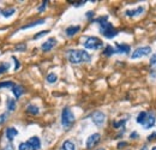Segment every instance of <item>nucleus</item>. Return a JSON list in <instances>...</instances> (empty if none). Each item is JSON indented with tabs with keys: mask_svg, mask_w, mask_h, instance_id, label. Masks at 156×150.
Instances as JSON below:
<instances>
[{
	"mask_svg": "<svg viewBox=\"0 0 156 150\" xmlns=\"http://www.w3.org/2000/svg\"><path fill=\"white\" fill-rule=\"evenodd\" d=\"M67 59L72 64H81V62H89L91 60L90 54L83 49H70L67 52Z\"/></svg>",
	"mask_w": 156,
	"mask_h": 150,
	"instance_id": "nucleus-1",
	"label": "nucleus"
},
{
	"mask_svg": "<svg viewBox=\"0 0 156 150\" xmlns=\"http://www.w3.org/2000/svg\"><path fill=\"white\" fill-rule=\"evenodd\" d=\"M97 23H100V31L103 36H106L107 39H113L114 36L118 35V30L109 23L107 22V17H102L100 19L96 21Z\"/></svg>",
	"mask_w": 156,
	"mask_h": 150,
	"instance_id": "nucleus-2",
	"label": "nucleus"
},
{
	"mask_svg": "<svg viewBox=\"0 0 156 150\" xmlns=\"http://www.w3.org/2000/svg\"><path fill=\"white\" fill-rule=\"evenodd\" d=\"M74 123V115L72 113V111L66 107L62 109L61 112V125L65 127V128H70Z\"/></svg>",
	"mask_w": 156,
	"mask_h": 150,
	"instance_id": "nucleus-3",
	"label": "nucleus"
},
{
	"mask_svg": "<svg viewBox=\"0 0 156 150\" xmlns=\"http://www.w3.org/2000/svg\"><path fill=\"white\" fill-rule=\"evenodd\" d=\"M83 45H84V47H85L87 49H93V50L100 49V48L103 46L102 41H101L99 37H95V36H89V37H87L85 41L83 42Z\"/></svg>",
	"mask_w": 156,
	"mask_h": 150,
	"instance_id": "nucleus-4",
	"label": "nucleus"
},
{
	"mask_svg": "<svg viewBox=\"0 0 156 150\" xmlns=\"http://www.w3.org/2000/svg\"><path fill=\"white\" fill-rule=\"evenodd\" d=\"M151 53V47L149 46H144V47H138L136 48L132 54H131V58L132 59H138V58H143V56H146Z\"/></svg>",
	"mask_w": 156,
	"mask_h": 150,
	"instance_id": "nucleus-5",
	"label": "nucleus"
},
{
	"mask_svg": "<svg viewBox=\"0 0 156 150\" xmlns=\"http://www.w3.org/2000/svg\"><path fill=\"white\" fill-rule=\"evenodd\" d=\"M91 120H93V123H94L97 127H101V126H103V124H105V121H106V115H105L102 112L97 111V112H95V113L91 115Z\"/></svg>",
	"mask_w": 156,
	"mask_h": 150,
	"instance_id": "nucleus-6",
	"label": "nucleus"
},
{
	"mask_svg": "<svg viewBox=\"0 0 156 150\" xmlns=\"http://www.w3.org/2000/svg\"><path fill=\"white\" fill-rule=\"evenodd\" d=\"M101 140V134L100 133H94L90 137H88L87 139V148L88 149H93L94 146H96L99 144V142Z\"/></svg>",
	"mask_w": 156,
	"mask_h": 150,
	"instance_id": "nucleus-7",
	"label": "nucleus"
},
{
	"mask_svg": "<svg viewBox=\"0 0 156 150\" xmlns=\"http://www.w3.org/2000/svg\"><path fill=\"white\" fill-rule=\"evenodd\" d=\"M55 45H56V40H55L54 37H52V39H48L46 42L42 43L41 49H42L43 52H49V50H51Z\"/></svg>",
	"mask_w": 156,
	"mask_h": 150,
	"instance_id": "nucleus-8",
	"label": "nucleus"
},
{
	"mask_svg": "<svg viewBox=\"0 0 156 150\" xmlns=\"http://www.w3.org/2000/svg\"><path fill=\"white\" fill-rule=\"evenodd\" d=\"M30 146V150H39L41 148V142L39 137H31L28 142H27Z\"/></svg>",
	"mask_w": 156,
	"mask_h": 150,
	"instance_id": "nucleus-9",
	"label": "nucleus"
},
{
	"mask_svg": "<svg viewBox=\"0 0 156 150\" xmlns=\"http://www.w3.org/2000/svg\"><path fill=\"white\" fill-rule=\"evenodd\" d=\"M143 11H144V7H143V6H139V7L134 9V10H127V11L125 12V15H126L127 17H136V16L142 15Z\"/></svg>",
	"mask_w": 156,
	"mask_h": 150,
	"instance_id": "nucleus-10",
	"label": "nucleus"
},
{
	"mask_svg": "<svg viewBox=\"0 0 156 150\" xmlns=\"http://www.w3.org/2000/svg\"><path fill=\"white\" fill-rule=\"evenodd\" d=\"M117 53H123V54H129L131 48L129 45H121V43H117V48H115Z\"/></svg>",
	"mask_w": 156,
	"mask_h": 150,
	"instance_id": "nucleus-11",
	"label": "nucleus"
},
{
	"mask_svg": "<svg viewBox=\"0 0 156 150\" xmlns=\"http://www.w3.org/2000/svg\"><path fill=\"white\" fill-rule=\"evenodd\" d=\"M79 30H81V27H79V25H71V27H68V28L66 29V35H67L68 37H71V36L76 35Z\"/></svg>",
	"mask_w": 156,
	"mask_h": 150,
	"instance_id": "nucleus-12",
	"label": "nucleus"
},
{
	"mask_svg": "<svg viewBox=\"0 0 156 150\" xmlns=\"http://www.w3.org/2000/svg\"><path fill=\"white\" fill-rule=\"evenodd\" d=\"M148 117H149V113H146V112H140V113L138 114V117H137V123L144 126L145 123H146V120H148Z\"/></svg>",
	"mask_w": 156,
	"mask_h": 150,
	"instance_id": "nucleus-13",
	"label": "nucleus"
},
{
	"mask_svg": "<svg viewBox=\"0 0 156 150\" xmlns=\"http://www.w3.org/2000/svg\"><path fill=\"white\" fill-rule=\"evenodd\" d=\"M155 121H156L155 115L151 114V113H149V117H148V120H146V123H145V125H144V128H145V130L151 128V127L155 125Z\"/></svg>",
	"mask_w": 156,
	"mask_h": 150,
	"instance_id": "nucleus-14",
	"label": "nucleus"
},
{
	"mask_svg": "<svg viewBox=\"0 0 156 150\" xmlns=\"http://www.w3.org/2000/svg\"><path fill=\"white\" fill-rule=\"evenodd\" d=\"M60 150H76V145H74L73 142H71V140H65V142L61 144Z\"/></svg>",
	"mask_w": 156,
	"mask_h": 150,
	"instance_id": "nucleus-15",
	"label": "nucleus"
},
{
	"mask_svg": "<svg viewBox=\"0 0 156 150\" xmlns=\"http://www.w3.org/2000/svg\"><path fill=\"white\" fill-rule=\"evenodd\" d=\"M11 90H12V93H13V95H15V97H16V99H19V97H21V95L24 93L23 87H21V85H16V84H15V87H13Z\"/></svg>",
	"mask_w": 156,
	"mask_h": 150,
	"instance_id": "nucleus-16",
	"label": "nucleus"
},
{
	"mask_svg": "<svg viewBox=\"0 0 156 150\" xmlns=\"http://www.w3.org/2000/svg\"><path fill=\"white\" fill-rule=\"evenodd\" d=\"M17 134H18V131H17L15 127H9V128L6 130V137H7L9 140H12Z\"/></svg>",
	"mask_w": 156,
	"mask_h": 150,
	"instance_id": "nucleus-17",
	"label": "nucleus"
},
{
	"mask_svg": "<svg viewBox=\"0 0 156 150\" xmlns=\"http://www.w3.org/2000/svg\"><path fill=\"white\" fill-rule=\"evenodd\" d=\"M46 22V19H39V21H35V22H33V23H29V24H27V25H23L19 30H25V29H29V28H34V27H36V25H40V24H43Z\"/></svg>",
	"mask_w": 156,
	"mask_h": 150,
	"instance_id": "nucleus-18",
	"label": "nucleus"
},
{
	"mask_svg": "<svg viewBox=\"0 0 156 150\" xmlns=\"http://www.w3.org/2000/svg\"><path fill=\"white\" fill-rule=\"evenodd\" d=\"M27 112H28L29 114L36 115V114H39L40 109H39V107H37V106H34V105H29V106L27 107Z\"/></svg>",
	"mask_w": 156,
	"mask_h": 150,
	"instance_id": "nucleus-19",
	"label": "nucleus"
},
{
	"mask_svg": "<svg viewBox=\"0 0 156 150\" xmlns=\"http://www.w3.org/2000/svg\"><path fill=\"white\" fill-rule=\"evenodd\" d=\"M6 107H7V109L9 111H15L16 109V101L13 100V99H7L6 100Z\"/></svg>",
	"mask_w": 156,
	"mask_h": 150,
	"instance_id": "nucleus-20",
	"label": "nucleus"
},
{
	"mask_svg": "<svg viewBox=\"0 0 156 150\" xmlns=\"http://www.w3.org/2000/svg\"><path fill=\"white\" fill-rule=\"evenodd\" d=\"M47 82L49 83V84H53V83H55L56 82V79H58V76L55 73H53V72H51V73H48V76H47Z\"/></svg>",
	"mask_w": 156,
	"mask_h": 150,
	"instance_id": "nucleus-21",
	"label": "nucleus"
},
{
	"mask_svg": "<svg viewBox=\"0 0 156 150\" xmlns=\"http://www.w3.org/2000/svg\"><path fill=\"white\" fill-rule=\"evenodd\" d=\"M114 53H117V50H115V48H113L112 46H107V47L105 48V50H103V54H105V55H107V56L113 55Z\"/></svg>",
	"mask_w": 156,
	"mask_h": 150,
	"instance_id": "nucleus-22",
	"label": "nucleus"
},
{
	"mask_svg": "<svg viewBox=\"0 0 156 150\" xmlns=\"http://www.w3.org/2000/svg\"><path fill=\"white\" fill-rule=\"evenodd\" d=\"M15 12H16L15 9H6V10H4V11L1 12V15L7 18V17H11L12 15H15Z\"/></svg>",
	"mask_w": 156,
	"mask_h": 150,
	"instance_id": "nucleus-23",
	"label": "nucleus"
},
{
	"mask_svg": "<svg viewBox=\"0 0 156 150\" xmlns=\"http://www.w3.org/2000/svg\"><path fill=\"white\" fill-rule=\"evenodd\" d=\"M15 87V84H13V82H1V83H0V89H1V88H13Z\"/></svg>",
	"mask_w": 156,
	"mask_h": 150,
	"instance_id": "nucleus-24",
	"label": "nucleus"
},
{
	"mask_svg": "<svg viewBox=\"0 0 156 150\" xmlns=\"http://www.w3.org/2000/svg\"><path fill=\"white\" fill-rule=\"evenodd\" d=\"M25 48H27V45H25V43H19V45H17V46L15 47V50H17V52H23V50H25Z\"/></svg>",
	"mask_w": 156,
	"mask_h": 150,
	"instance_id": "nucleus-25",
	"label": "nucleus"
},
{
	"mask_svg": "<svg viewBox=\"0 0 156 150\" xmlns=\"http://www.w3.org/2000/svg\"><path fill=\"white\" fill-rule=\"evenodd\" d=\"M18 150H30V146L29 144L25 142V143H21L19 146H18Z\"/></svg>",
	"mask_w": 156,
	"mask_h": 150,
	"instance_id": "nucleus-26",
	"label": "nucleus"
},
{
	"mask_svg": "<svg viewBox=\"0 0 156 150\" xmlns=\"http://www.w3.org/2000/svg\"><path fill=\"white\" fill-rule=\"evenodd\" d=\"M49 33V30H43V31H41V33H39V34H36L35 36H34V40H37V39H40V37H42V36H45V35H47Z\"/></svg>",
	"mask_w": 156,
	"mask_h": 150,
	"instance_id": "nucleus-27",
	"label": "nucleus"
},
{
	"mask_svg": "<svg viewBox=\"0 0 156 150\" xmlns=\"http://www.w3.org/2000/svg\"><path fill=\"white\" fill-rule=\"evenodd\" d=\"M10 67V64H3V65H0V74L1 73H4V72H6V70Z\"/></svg>",
	"mask_w": 156,
	"mask_h": 150,
	"instance_id": "nucleus-28",
	"label": "nucleus"
},
{
	"mask_svg": "<svg viewBox=\"0 0 156 150\" xmlns=\"http://www.w3.org/2000/svg\"><path fill=\"white\" fill-rule=\"evenodd\" d=\"M125 123H126V119L120 120V121H115V123H114V127H115V128H119V127L124 126V125H125Z\"/></svg>",
	"mask_w": 156,
	"mask_h": 150,
	"instance_id": "nucleus-29",
	"label": "nucleus"
},
{
	"mask_svg": "<svg viewBox=\"0 0 156 150\" xmlns=\"http://www.w3.org/2000/svg\"><path fill=\"white\" fill-rule=\"evenodd\" d=\"M47 4H48V1H42V4L39 6V12H42V11H45V9H46V6H47Z\"/></svg>",
	"mask_w": 156,
	"mask_h": 150,
	"instance_id": "nucleus-30",
	"label": "nucleus"
},
{
	"mask_svg": "<svg viewBox=\"0 0 156 150\" xmlns=\"http://www.w3.org/2000/svg\"><path fill=\"white\" fill-rule=\"evenodd\" d=\"M150 65L151 66H156V53L154 55H151V58H150Z\"/></svg>",
	"mask_w": 156,
	"mask_h": 150,
	"instance_id": "nucleus-31",
	"label": "nucleus"
},
{
	"mask_svg": "<svg viewBox=\"0 0 156 150\" xmlns=\"http://www.w3.org/2000/svg\"><path fill=\"white\" fill-rule=\"evenodd\" d=\"M3 150H15V146H13V144H12V143H7Z\"/></svg>",
	"mask_w": 156,
	"mask_h": 150,
	"instance_id": "nucleus-32",
	"label": "nucleus"
},
{
	"mask_svg": "<svg viewBox=\"0 0 156 150\" xmlns=\"http://www.w3.org/2000/svg\"><path fill=\"white\" fill-rule=\"evenodd\" d=\"M6 121V114H0V125Z\"/></svg>",
	"mask_w": 156,
	"mask_h": 150,
	"instance_id": "nucleus-33",
	"label": "nucleus"
},
{
	"mask_svg": "<svg viewBox=\"0 0 156 150\" xmlns=\"http://www.w3.org/2000/svg\"><path fill=\"white\" fill-rule=\"evenodd\" d=\"M12 60L15 61V64H16V66H15V70H18L19 68V62H18V60L15 58V56H12Z\"/></svg>",
	"mask_w": 156,
	"mask_h": 150,
	"instance_id": "nucleus-34",
	"label": "nucleus"
},
{
	"mask_svg": "<svg viewBox=\"0 0 156 150\" xmlns=\"http://www.w3.org/2000/svg\"><path fill=\"white\" fill-rule=\"evenodd\" d=\"M125 145H127L126 142H120V143H118V149H123Z\"/></svg>",
	"mask_w": 156,
	"mask_h": 150,
	"instance_id": "nucleus-35",
	"label": "nucleus"
},
{
	"mask_svg": "<svg viewBox=\"0 0 156 150\" xmlns=\"http://www.w3.org/2000/svg\"><path fill=\"white\" fill-rule=\"evenodd\" d=\"M156 137V132H154V133H151V134H149L148 136V140H151V139H154Z\"/></svg>",
	"mask_w": 156,
	"mask_h": 150,
	"instance_id": "nucleus-36",
	"label": "nucleus"
},
{
	"mask_svg": "<svg viewBox=\"0 0 156 150\" xmlns=\"http://www.w3.org/2000/svg\"><path fill=\"white\" fill-rule=\"evenodd\" d=\"M87 1H79V4H74V6L76 7H78V6H82V5H84Z\"/></svg>",
	"mask_w": 156,
	"mask_h": 150,
	"instance_id": "nucleus-37",
	"label": "nucleus"
},
{
	"mask_svg": "<svg viewBox=\"0 0 156 150\" xmlns=\"http://www.w3.org/2000/svg\"><path fill=\"white\" fill-rule=\"evenodd\" d=\"M93 16H94V12H93V11H89V12L87 13V17H88V18H89V17H93Z\"/></svg>",
	"mask_w": 156,
	"mask_h": 150,
	"instance_id": "nucleus-38",
	"label": "nucleus"
},
{
	"mask_svg": "<svg viewBox=\"0 0 156 150\" xmlns=\"http://www.w3.org/2000/svg\"><path fill=\"white\" fill-rule=\"evenodd\" d=\"M137 136H138V134H137V132L131 133V138H133V139H136V138H137Z\"/></svg>",
	"mask_w": 156,
	"mask_h": 150,
	"instance_id": "nucleus-39",
	"label": "nucleus"
},
{
	"mask_svg": "<svg viewBox=\"0 0 156 150\" xmlns=\"http://www.w3.org/2000/svg\"><path fill=\"white\" fill-rule=\"evenodd\" d=\"M151 150H156V146H154V148H152V149H151Z\"/></svg>",
	"mask_w": 156,
	"mask_h": 150,
	"instance_id": "nucleus-40",
	"label": "nucleus"
},
{
	"mask_svg": "<svg viewBox=\"0 0 156 150\" xmlns=\"http://www.w3.org/2000/svg\"><path fill=\"white\" fill-rule=\"evenodd\" d=\"M97 150H105V149H97Z\"/></svg>",
	"mask_w": 156,
	"mask_h": 150,
	"instance_id": "nucleus-41",
	"label": "nucleus"
}]
</instances>
